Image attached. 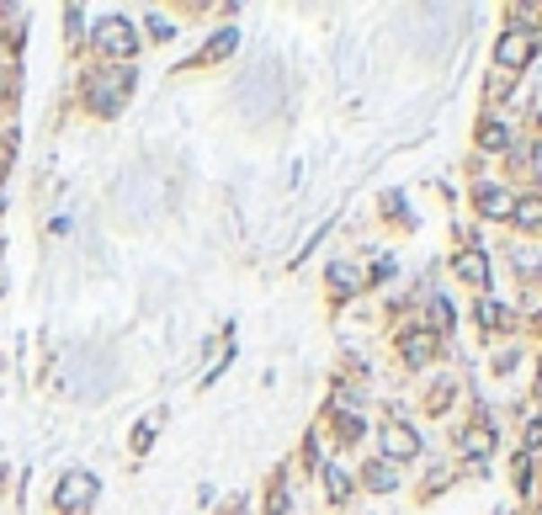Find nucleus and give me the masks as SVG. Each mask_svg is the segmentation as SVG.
I'll return each instance as SVG.
<instances>
[{"mask_svg": "<svg viewBox=\"0 0 542 515\" xmlns=\"http://www.w3.org/2000/svg\"><path fill=\"white\" fill-rule=\"evenodd\" d=\"M436 356V335H404V361H431Z\"/></svg>", "mask_w": 542, "mask_h": 515, "instance_id": "nucleus-9", "label": "nucleus"}, {"mask_svg": "<svg viewBox=\"0 0 542 515\" xmlns=\"http://www.w3.org/2000/svg\"><path fill=\"white\" fill-rule=\"evenodd\" d=\"M235 43H240V32H235V27H224V32H218V38H213V43L202 49V58H224L229 49H235Z\"/></svg>", "mask_w": 542, "mask_h": 515, "instance_id": "nucleus-12", "label": "nucleus"}, {"mask_svg": "<svg viewBox=\"0 0 542 515\" xmlns=\"http://www.w3.org/2000/svg\"><path fill=\"white\" fill-rule=\"evenodd\" d=\"M324 489H330V500H346L351 494V478L341 467H324Z\"/></svg>", "mask_w": 542, "mask_h": 515, "instance_id": "nucleus-13", "label": "nucleus"}, {"mask_svg": "<svg viewBox=\"0 0 542 515\" xmlns=\"http://www.w3.org/2000/svg\"><path fill=\"white\" fill-rule=\"evenodd\" d=\"M538 43H542L538 32H516V27H511V32L494 43V58H500V69H521L527 58L538 54Z\"/></svg>", "mask_w": 542, "mask_h": 515, "instance_id": "nucleus-1", "label": "nucleus"}, {"mask_svg": "<svg viewBox=\"0 0 542 515\" xmlns=\"http://www.w3.org/2000/svg\"><path fill=\"white\" fill-rule=\"evenodd\" d=\"M479 144H484V149H505V144H511V133H505L500 122H484V128H479Z\"/></svg>", "mask_w": 542, "mask_h": 515, "instance_id": "nucleus-14", "label": "nucleus"}, {"mask_svg": "<svg viewBox=\"0 0 542 515\" xmlns=\"http://www.w3.org/2000/svg\"><path fill=\"white\" fill-rule=\"evenodd\" d=\"M91 500H96V478H91V473H69V478L59 484V505L69 515H75V511L85 515V511H91Z\"/></svg>", "mask_w": 542, "mask_h": 515, "instance_id": "nucleus-3", "label": "nucleus"}, {"mask_svg": "<svg viewBox=\"0 0 542 515\" xmlns=\"http://www.w3.org/2000/svg\"><path fill=\"white\" fill-rule=\"evenodd\" d=\"M149 436H155V420H144V425H138V431H133V447H138V452H144V447H149Z\"/></svg>", "mask_w": 542, "mask_h": 515, "instance_id": "nucleus-18", "label": "nucleus"}, {"mask_svg": "<svg viewBox=\"0 0 542 515\" xmlns=\"http://www.w3.org/2000/svg\"><path fill=\"white\" fill-rule=\"evenodd\" d=\"M128 85H133V69H112V75L91 80V107H96V112H112L122 96H128Z\"/></svg>", "mask_w": 542, "mask_h": 515, "instance_id": "nucleus-2", "label": "nucleus"}, {"mask_svg": "<svg viewBox=\"0 0 542 515\" xmlns=\"http://www.w3.org/2000/svg\"><path fill=\"white\" fill-rule=\"evenodd\" d=\"M538 383H542V377H538Z\"/></svg>", "mask_w": 542, "mask_h": 515, "instance_id": "nucleus-22", "label": "nucleus"}, {"mask_svg": "<svg viewBox=\"0 0 542 515\" xmlns=\"http://www.w3.org/2000/svg\"><path fill=\"white\" fill-rule=\"evenodd\" d=\"M452 266H458V277H463V282L489 287V255H484V250H458V261H452Z\"/></svg>", "mask_w": 542, "mask_h": 515, "instance_id": "nucleus-6", "label": "nucleus"}, {"mask_svg": "<svg viewBox=\"0 0 542 515\" xmlns=\"http://www.w3.org/2000/svg\"><path fill=\"white\" fill-rule=\"evenodd\" d=\"M479 324H484V330H500V324H505V308H500L494 297H484V303H479Z\"/></svg>", "mask_w": 542, "mask_h": 515, "instance_id": "nucleus-15", "label": "nucleus"}, {"mask_svg": "<svg viewBox=\"0 0 542 515\" xmlns=\"http://www.w3.org/2000/svg\"><path fill=\"white\" fill-rule=\"evenodd\" d=\"M383 452H388L394 462H410L415 452H421V436H415L404 420H388V425H383Z\"/></svg>", "mask_w": 542, "mask_h": 515, "instance_id": "nucleus-4", "label": "nucleus"}, {"mask_svg": "<svg viewBox=\"0 0 542 515\" xmlns=\"http://www.w3.org/2000/svg\"><path fill=\"white\" fill-rule=\"evenodd\" d=\"M0 208H5V197H0Z\"/></svg>", "mask_w": 542, "mask_h": 515, "instance_id": "nucleus-19", "label": "nucleus"}, {"mask_svg": "<svg viewBox=\"0 0 542 515\" xmlns=\"http://www.w3.org/2000/svg\"><path fill=\"white\" fill-rule=\"evenodd\" d=\"M431 319H436V330H452V308H447V303H441V297H436V303H431Z\"/></svg>", "mask_w": 542, "mask_h": 515, "instance_id": "nucleus-17", "label": "nucleus"}, {"mask_svg": "<svg viewBox=\"0 0 542 515\" xmlns=\"http://www.w3.org/2000/svg\"><path fill=\"white\" fill-rule=\"evenodd\" d=\"M96 43H102V49H107L112 58H128L133 49H138V38H133V22H122V16H112V22H107V27L96 32Z\"/></svg>", "mask_w": 542, "mask_h": 515, "instance_id": "nucleus-5", "label": "nucleus"}, {"mask_svg": "<svg viewBox=\"0 0 542 515\" xmlns=\"http://www.w3.org/2000/svg\"><path fill=\"white\" fill-rule=\"evenodd\" d=\"M511 208H516V202H511L500 186H479V213L484 218H511Z\"/></svg>", "mask_w": 542, "mask_h": 515, "instance_id": "nucleus-7", "label": "nucleus"}, {"mask_svg": "<svg viewBox=\"0 0 542 515\" xmlns=\"http://www.w3.org/2000/svg\"><path fill=\"white\" fill-rule=\"evenodd\" d=\"M330 282H335V292H351L357 287V271L351 266H330Z\"/></svg>", "mask_w": 542, "mask_h": 515, "instance_id": "nucleus-16", "label": "nucleus"}, {"mask_svg": "<svg viewBox=\"0 0 542 515\" xmlns=\"http://www.w3.org/2000/svg\"><path fill=\"white\" fill-rule=\"evenodd\" d=\"M489 447H494V431H489V425H474V431L463 436V452H468V457H484Z\"/></svg>", "mask_w": 542, "mask_h": 515, "instance_id": "nucleus-10", "label": "nucleus"}, {"mask_svg": "<svg viewBox=\"0 0 542 515\" xmlns=\"http://www.w3.org/2000/svg\"><path fill=\"white\" fill-rule=\"evenodd\" d=\"M511 218H521L527 229H538V224H542V197H521V202L511 208Z\"/></svg>", "mask_w": 542, "mask_h": 515, "instance_id": "nucleus-11", "label": "nucleus"}, {"mask_svg": "<svg viewBox=\"0 0 542 515\" xmlns=\"http://www.w3.org/2000/svg\"><path fill=\"white\" fill-rule=\"evenodd\" d=\"M0 91H5V85H0Z\"/></svg>", "mask_w": 542, "mask_h": 515, "instance_id": "nucleus-21", "label": "nucleus"}, {"mask_svg": "<svg viewBox=\"0 0 542 515\" xmlns=\"http://www.w3.org/2000/svg\"><path fill=\"white\" fill-rule=\"evenodd\" d=\"M367 489H372V494L399 489V467H394V462H372V467H367Z\"/></svg>", "mask_w": 542, "mask_h": 515, "instance_id": "nucleus-8", "label": "nucleus"}, {"mask_svg": "<svg viewBox=\"0 0 542 515\" xmlns=\"http://www.w3.org/2000/svg\"><path fill=\"white\" fill-rule=\"evenodd\" d=\"M235 515H244V511H235Z\"/></svg>", "mask_w": 542, "mask_h": 515, "instance_id": "nucleus-20", "label": "nucleus"}]
</instances>
